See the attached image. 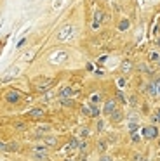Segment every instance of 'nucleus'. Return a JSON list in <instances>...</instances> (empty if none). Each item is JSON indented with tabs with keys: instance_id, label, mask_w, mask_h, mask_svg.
<instances>
[{
	"instance_id": "obj_25",
	"label": "nucleus",
	"mask_w": 160,
	"mask_h": 161,
	"mask_svg": "<svg viewBox=\"0 0 160 161\" xmlns=\"http://www.w3.org/2000/svg\"><path fill=\"white\" fill-rule=\"evenodd\" d=\"M99 161H111V158H110V156H101Z\"/></svg>"
},
{
	"instance_id": "obj_11",
	"label": "nucleus",
	"mask_w": 160,
	"mask_h": 161,
	"mask_svg": "<svg viewBox=\"0 0 160 161\" xmlns=\"http://www.w3.org/2000/svg\"><path fill=\"white\" fill-rule=\"evenodd\" d=\"M28 116H31V118H42L44 116V109H31L30 113H28Z\"/></svg>"
},
{
	"instance_id": "obj_8",
	"label": "nucleus",
	"mask_w": 160,
	"mask_h": 161,
	"mask_svg": "<svg viewBox=\"0 0 160 161\" xmlns=\"http://www.w3.org/2000/svg\"><path fill=\"white\" fill-rule=\"evenodd\" d=\"M71 95H73V89H71V87H64V89H61V92H59L61 99H66V97H71Z\"/></svg>"
},
{
	"instance_id": "obj_2",
	"label": "nucleus",
	"mask_w": 160,
	"mask_h": 161,
	"mask_svg": "<svg viewBox=\"0 0 160 161\" xmlns=\"http://www.w3.org/2000/svg\"><path fill=\"white\" fill-rule=\"evenodd\" d=\"M141 135H143L144 139H155V137H159V128L153 127V125H148V127H144V128L141 130Z\"/></svg>"
},
{
	"instance_id": "obj_21",
	"label": "nucleus",
	"mask_w": 160,
	"mask_h": 161,
	"mask_svg": "<svg viewBox=\"0 0 160 161\" xmlns=\"http://www.w3.org/2000/svg\"><path fill=\"white\" fill-rule=\"evenodd\" d=\"M130 135H132V137H130V139H132V142H139V133H138V132H132V133H130Z\"/></svg>"
},
{
	"instance_id": "obj_24",
	"label": "nucleus",
	"mask_w": 160,
	"mask_h": 161,
	"mask_svg": "<svg viewBox=\"0 0 160 161\" xmlns=\"http://www.w3.org/2000/svg\"><path fill=\"white\" fill-rule=\"evenodd\" d=\"M0 151H7V144L5 142H0Z\"/></svg>"
},
{
	"instance_id": "obj_13",
	"label": "nucleus",
	"mask_w": 160,
	"mask_h": 161,
	"mask_svg": "<svg viewBox=\"0 0 160 161\" xmlns=\"http://www.w3.org/2000/svg\"><path fill=\"white\" fill-rule=\"evenodd\" d=\"M110 116H111V120H113V121H120V120H122V113H120V111H113Z\"/></svg>"
},
{
	"instance_id": "obj_12",
	"label": "nucleus",
	"mask_w": 160,
	"mask_h": 161,
	"mask_svg": "<svg viewBox=\"0 0 160 161\" xmlns=\"http://www.w3.org/2000/svg\"><path fill=\"white\" fill-rule=\"evenodd\" d=\"M18 149H19V144H18V142H10V144H7V151L14 152V151H18Z\"/></svg>"
},
{
	"instance_id": "obj_23",
	"label": "nucleus",
	"mask_w": 160,
	"mask_h": 161,
	"mask_svg": "<svg viewBox=\"0 0 160 161\" xmlns=\"http://www.w3.org/2000/svg\"><path fill=\"white\" fill-rule=\"evenodd\" d=\"M90 101H92V102H99L101 101V95H99V94H94V95L90 97Z\"/></svg>"
},
{
	"instance_id": "obj_28",
	"label": "nucleus",
	"mask_w": 160,
	"mask_h": 161,
	"mask_svg": "<svg viewBox=\"0 0 160 161\" xmlns=\"http://www.w3.org/2000/svg\"><path fill=\"white\" fill-rule=\"evenodd\" d=\"M155 120H157V121H160V109L157 111V114H155Z\"/></svg>"
},
{
	"instance_id": "obj_20",
	"label": "nucleus",
	"mask_w": 160,
	"mask_h": 161,
	"mask_svg": "<svg viewBox=\"0 0 160 161\" xmlns=\"http://www.w3.org/2000/svg\"><path fill=\"white\" fill-rule=\"evenodd\" d=\"M79 135L82 137V139H85V137L89 135V128H82V130L79 132Z\"/></svg>"
},
{
	"instance_id": "obj_9",
	"label": "nucleus",
	"mask_w": 160,
	"mask_h": 161,
	"mask_svg": "<svg viewBox=\"0 0 160 161\" xmlns=\"http://www.w3.org/2000/svg\"><path fill=\"white\" fill-rule=\"evenodd\" d=\"M42 80L44 81H39V83H37V89H39V90H45L50 83H52V80H49V78H42Z\"/></svg>"
},
{
	"instance_id": "obj_29",
	"label": "nucleus",
	"mask_w": 160,
	"mask_h": 161,
	"mask_svg": "<svg viewBox=\"0 0 160 161\" xmlns=\"http://www.w3.org/2000/svg\"><path fill=\"white\" fill-rule=\"evenodd\" d=\"M155 83H157V85L160 87V78H159V80H155Z\"/></svg>"
},
{
	"instance_id": "obj_7",
	"label": "nucleus",
	"mask_w": 160,
	"mask_h": 161,
	"mask_svg": "<svg viewBox=\"0 0 160 161\" xmlns=\"http://www.w3.org/2000/svg\"><path fill=\"white\" fill-rule=\"evenodd\" d=\"M19 97L21 95H19V92L18 90H10L9 94H7V101H9L10 104H12V102H18L19 101Z\"/></svg>"
},
{
	"instance_id": "obj_19",
	"label": "nucleus",
	"mask_w": 160,
	"mask_h": 161,
	"mask_svg": "<svg viewBox=\"0 0 160 161\" xmlns=\"http://www.w3.org/2000/svg\"><path fill=\"white\" fill-rule=\"evenodd\" d=\"M130 68H132V64H130L129 61H125V62L122 64V71H125V73H127V71H129Z\"/></svg>"
},
{
	"instance_id": "obj_5",
	"label": "nucleus",
	"mask_w": 160,
	"mask_h": 161,
	"mask_svg": "<svg viewBox=\"0 0 160 161\" xmlns=\"http://www.w3.org/2000/svg\"><path fill=\"white\" fill-rule=\"evenodd\" d=\"M103 111H104V114H111L113 111H117V102L113 101V99L106 101V102H104V108H103Z\"/></svg>"
},
{
	"instance_id": "obj_14",
	"label": "nucleus",
	"mask_w": 160,
	"mask_h": 161,
	"mask_svg": "<svg viewBox=\"0 0 160 161\" xmlns=\"http://www.w3.org/2000/svg\"><path fill=\"white\" fill-rule=\"evenodd\" d=\"M16 73H18V68H16V70H10L9 73H7V75H5V76L2 78V81H9V78H10V76H14Z\"/></svg>"
},
{
	"instance_id": "obj_26",
	"label": "nucleus",
	"mask_w": 160,
	"mask_h": 161,
	"mask_svg": "<svg viewBox=\"0 0 160 161\" xmlns=\"http://www.w3.org/2000/svg\"><path fill=\"white\" fill-rule=\"evenodd\" d=\"M117 97H119V99H120L122 102H125V99H124V95H122V92H119V94H117Z\"/></svg>"
},
{
	"instance_id": "obj_10",
	"label": "nucleus",
	"mask_w": 160,
	"mask_h": 161,
	"mask_svg": "<svg viewBox=\"0 0 160 161\" xmlns=\"http://www.w3.org/2000/svg\"><path fill=\"white\" fill-rule=\"evenodd\" d=\"M64 59H66V54H64V52L54 54V56L50 57V61H52V62H61V61H64Z\"/></svg>"
},
{
	"instance_id": "obj_30",
	"label": "nucleus",
	"mask_w": 160,
	"mask_h": 161,
	"mask_svg": "<svg viewBox=\"0 0 160 161\" xmlns=\"http://www.w3.org/2000/svg\"><path fill=\"white\" fill-rule=\"evenodd\" d=\"M143 161H148V160H146V158H144V160H143Z\"/></svg>"
},
{
	"instance_id": "obj_15",
	"label": "nucleus",
	"mask_w": 160,
	"mask_h": 161,
	"mask_svg": "<svg viewBox=\"0 0 160 161\" xmlns=\"http://www.w3.org/2000/svg\"><path fill=\"white\" fill-rule=\"evenodd\" d=\"M44 142H45V146H54V144H56V137H45V139H44Z\"/></svg>"
},
{
	"instance_id": "obj_4",
	"label": "nucleus",
	"mask_w": 160,
	"mask_h": 161,
	"mask_svg": "<svg viewBox=\"0 0 160 161\" xmlns=\"http://www.w3.org/2000/svg\"><path fill=\"white\" fill-rule=\"evenodd\" d=\"M146 92L150 94L151 97H159V95H160V87L155 83V81H151L150 85L146 87Z\"/></svg>"
},
{
	"instance_id": "obj_18",
	"label": "nucleus",
	"mask_w": 160,
	"mask_h": 161,
	"mask_svg": "<svg viewBox=\"0 0 160 161\" xmlns=\"http://www.w3.org/2000/svg\"><path fill=\"white\" fill-rule=\"evenodd\" d=\"M77 147H79V141H77V139H73V141L68 144V147H66V149H77Z\"/></svg>"
},
{
	"instance_id": "obj_31",
	"label": "nucleus",
	"mask_w": 160,
	"mask_h": 161,
	"mask_svg": "<svg viewBox=\"0 0 160 161\" xmlns=\"http://www.w3.org/2000/svg\"><path fill=\"white\" fill-rule=\"evenodd\" d=\"M68 161H70V160H68Z\"/></svg>"
},
{
	"instance_id": "obj_1",
	"label": "nucleus",
	"mask_w": 160,
	"mask_h": 161,
	"mask_svg": "<svg viewBox=\"0 0 160 161\" xmlns=\"http://www.w3.org/2000/svg\"><path fill=\"white\" fill-rule=\"evenodd\" d=\"M73 31H75V28L71 26V24H66L64 28H61V31L58 33V40L59 42H66L71 38V35H73Z\"/></svg>"
},
{
	"instance_id": "obj_27",
	"label": "nucleus",
	"mask_w": 160,
	"mask_h": 161,
	"mask_svg": "<svg viewBox=\"0 0 160 161\" xmlns=\"http://www.w3.org/2000/svg\"><path fill=\"white\" fill-rule=\"evenodd\" d=\"M119 85H120V87H124V85H125V80H124V78H120V80H119Z\"/></svg>"
},
{
	"instance_id": "obj_22",
	"label": "nucleus",
	"mask_w": 160,
	"mask_h": 161,
	"mask_svg": "<svg viewBox=\"0 0 160 161\" xmlns=\"http://www.w3.org/2000/svg\"><path fill=\"white\" fill-rule=\"evenodd\" d=\"M98 147H99V151H104V149H106V142L99 141V142H98Z\"/></svg>"
},
{
	"instance_id": "obj_17",
	"label": "nucleus",
	"mask_w": 160,
	"mask_h": 161,
	"mask_svg": "<svg viewBox=\"0 0 160 161\" xmlns=\"http://www.w3.org/2000/svg\"><path fill=\"white\" fill-rule=\"evenodd\" d=\"M150 61H155V62H157V61H160V52H157V50H153L150 54Z\"/></svg>"
},
{
	"instance_id": "obj_16",
	"label": "nucleus",
	"mask_w": 160,
	"mask_h": 161,
	"mask_svg": "<svg viewBox=\"0 0 160 161\" xmlns=\"http://www.w3.org/2000/svg\"><path fill=\"white\" fill-rule=\"evenodd\" d=\"M127 28H129V21H127V19H122V21H120V24H119V30L124 31V30H127Z\"/></svg>"
},
{
	"instance_id": "obj_3",
	"label": "nucleus",
	"mask_w": 160,
	"mask_h": 161,
	"mask_svg": "<svg viewBox=\"0 0 160 161\" xmlns=\"http://www.w3.org/2000/svg\"><path fill=\"white\" fill-rule=\"evenodd\" d=\"M82 113H84L85 116H98V114H99V109H98L96 104H87V106L82 108Z\"/></svg>"
},
{
	"instance_id": "obj_6",
	"label": "nucleus",
	"mask_w": 160,
	"mask_h": 161,
	"mask_svg": "<svg viewBox=\"0 0 160 161\" xmlns=\"http://www.w3.org/2000/svg\"><path fill=\"white\" fill-rule=\"evenodd\" d=\"M101 19H103V12H101V10H96V12H94V23H92V28H94V30H98L101 26Z\"/></svg>"
}]
</instances>
